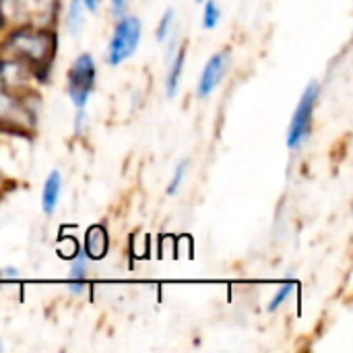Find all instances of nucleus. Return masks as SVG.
Masks as SVG:
<instances>
[{
  "label": "nucleus",
  "mask_w": 353,
  "mask_h": 353,
  "mask_svg": "<svg viewBox=\"0 0 353 353\" xmlns=\"http://www.w3.org/2000/svg\"><path fill=\"white\" fill-rule=\"evenodd\" d=\"M141 41V21L137 17H122L112 33V39L108 43L105 60L112 66L122 64L126 58H130Z\"/></svg>",
  "instance_id": "1"
},
{
  "label": "nucleus",
  "mask_w": 353,
  "mask_h": 353,
  "mask_svg": "<svg viewBox=\"0 0 353 353\" xmlns=\"http://www.w3.org/2000/svg\"><path fill=\"white\" fill-rule=\"evenodd\" d=\"M319 93H321V87L319 83H310L302 95H300V101L296 105V112H294V118H292V124L288 128V147L290 149H298L310 134V126H312V114H314V108H316V99H319Z\"/></svg>",
  "instance_id": "2"
},
{
  "label": "nucleus",
  "mask_w": 353,
  "mask_h": 353,
  "mask_svg": "<svg viewBox=\"0 0 353 353\" xmlns=\"http://www.w3.org/2000/svg\"><path fill=\"white\" fill-rule=\"evenodd\" d=\"M95 85V62L89 54H81L70 68L68 74V95L77 110H83L87 105V99Z\"/></svg>",
  "instance_id": "3"
},
{
  "label": "nucleus",
  "mask_w": 353,
  "mask_h": 353,
  "mask_svg": "<svg viewBox=\"0 0 353 353\" xmlns=\"http://www.w3.org/2000/svg\"><path fill=\"white\" fill-rule=\"evenodd\" d=\"M228 64H230L228 52H219V54L209 58V62L205 64V68L201 72V79H199V87H196L199 97H207V95L213 93V89L221 83V79H223V74L228 70Z\"/></svg>",
  "instance_id": "4"
},
{
  "label": "nucleus",
  "mask_w": 353,
  "mask_h": 353,
  "mask_svg": "<svg viewBox=\"0 0 353 353\" xmlns=\"http://www.w3.org/2000/svg\"><path fill=\"white\" fill-rule=\"evenodd\" d=\"M108 252V232L101 225H91L85 234V256L101 261Z\"/></svg>",
  "instance_id": "5"
},
{
  "label": "nucleus",
  "mask_w": 353,
  "mask_h": 353,
  "mask_svg": "<svg viewBox=\"0 0 353 353\" xmlns=\"http://www.w3.org/2000/svg\"><path fill=\"white\" fill-rule=\"evenodd\" d=\"M60 190H62V176L60 172H50L46 182H43V190H41V209L46 215H52L58 207L60 201Z\"/></svg>",
  "instance_id": "6"
},
{
  "label": "nucleus",
  "mask_w": 353,
  "mask_h": 353,
  "mask_svg": "<svg viewBox=\"0 0 353 353\" xmlns=\"http://www.w3.org/2000/svg\"><path fill=\"white\" fill-rule=\"evenodd\" d=\"M85 279H87V256L77 254L72 265H70V273H68V285L70 292L81 294L85 288Z\"/></svg>",
  "instance_id": "7"
},
{
  "label": "nucleus",
  "mask_w": 353,
  "mask_h": 353,
  "mask_svg": "<svg viewBox=\"0 0 353 353\" xmlns=\"http://www.w3.org/2000/svg\"><path fill=\"white\" fill-rule=\"evenodd\" d=\"M184 56L186 52L180 50L170 66V72H168V79H165V93L168 97H174L178 93V85H180V79H182V68H184Z\"/></svg>",
  "instance_id": "8"
},
{
  "label": "nucleus",
  "mask_w": 353,
  "mask_h": 353,
  "mask_svg": "<svg viewBox=\"0 0 353 353\" xmlns=\"http://www.w3.org/2000/svg\"><path fill=\"white\" fill-rule=\"evenodd\" d=\"M83 0H70V8H68V19H66V25H68V31L72 35H77L83 27Z\"/></svg>",
  "instance_id": "9"
},
{
  "label": "nucleus",
  "mask_w": 353,
  "mask_h": 353,
  "mask_svg": "<svg viewBox=\"0 0 353 353\" xmlns=\"http://www.w3.org/2000/svg\"><path fill=\"white\" fill-rule=\"evenodd\" d=\"M219 19H221V10H219L217 2L215 0H207L205 2V10H203V27L205 29H215Z\"/></svg>",
  "instance_id": "10"
},
{
  "label": "nucleus",
  "mask_w": 353,
  "mask_h": 353,
  "mask_svg": "<svg viewBox=\"0 0 353 353\" xmlns=\"http://www.w3.org/2000/svg\"><path fill=\"white\" fill-rule=\"evenodd\" d=\"M294 281H288V283H283L279 290H277V294L271 298V302H269V306H267V310L269 312H275V310H279L285 302H288V298H290V294L294 292Z\"/></svg>",
  "instance_id": "11"
},
{
  "label": "nucleus",
  "mask_w": 353,
  "mask_h": 353,
  "mask_svg": "<svg viewBox=\"0 0 353 353\" xmlns=\"http://www.w3.org/2000/svg\"><path fill=\"white\" fill-rule=\"evenodd\" d=\"M188 161L184 159V161H180L178 165H176V170H174V176H172V180H170V184H168V194H176L178 192V188H180V184H182V180H184V176H186V172H188Z\"/></svg>",
  "instance_id": "12"
},
{
  "label": "nucleus",
  "mask_w": 353,
  "mask_h": 353,
  "mask_svg": "<svg viewBox=\"0 0 353 353\" xmlns=\"http://www.w3.org/2000/svg\"><path fill=\"white\" fill-rule=\"evenodd\" d=\"M172 23H174V10L168 8V10L163 12L161 21H159V27H157V39H159V41H163V39L168 37V33H170V29H172Z\"/></svg>",
  "instance_id": "13"
},
{
  "label": "nucleus",
  "mask_w": 353,
  "mask_h": 353,
  "mask_svg": "<svg viewBox=\"0 0 353 353\" xmlns=\"http://www.w3.org/2000/svg\"><path fill=\"white\" fill-rule=\"evenodd\" d=\"M0 277H2V279H17V277H19V271L12 269V267H8V269H2V271H0Z\"/></svg>",
  "instance_id": "14"
},
{
  "label": "nucleus",
  "mask_w": 353,
  "mask_h": 353,
  "mask_svg": "<svg viewBox=\"0 0 353 353\" xmlns=\"http://www.w3.org/2000/svg\"><path fill=\"white\" fill-rule=\"evenodd\" d=\"M112 4H114V12L116 14H122V10L126 8V0H112Z\"/></svg>",
  "instance_id": "15"
},
{
  "label": "nucleus",
  "mask_w": 353,
  "mask_h": 353,
  "mask_svg": "<svg viewBox=\"0 0 353 353\" xmlns=\"http://www.w3.org/2000/svg\"><path fill=\"white\" fill-rule=\"evenodd\" d=\"M83 4H85V8H89L91 12H95V10H97L99 0H83Z\"/></svg>",
  "instance_id": "16"
},
{
  "label": "nucleus",
  "mask_w": 353,
  "mask_h": 353,
  "mask_svg": "<svg viewBox=\"0 0 353 353\" xmlns=\"http://www.w3.org/2000/svg\"><path fill=\"white\" fill-rule=\"evenodd\" d=\"M0 352H2V343H0Z\"/></svg>",
  "instance_id": "17"
},
{
  "label": "nucleus",
  "mask_w": 353,
  "mask_h": 353,
  "mask_svg": "<svg viewBox=\"0 0 353 353\" xmlns=\"http://www.w3.org/2000/svg\"><path fill=\"white\" fill-rule=\"evenodd\" d=\"M196 2H203V0H196Z\"/></svg>",
  "instance_id": "18"
}]
</instances>
